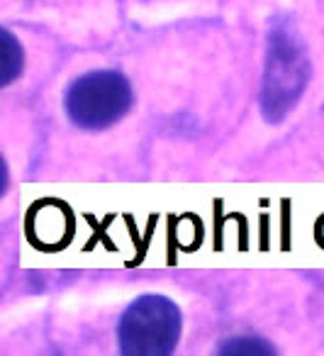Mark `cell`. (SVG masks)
I'll return each mask as SVG.
<instances>
[{
	"label": "cell",
	"mask_w": 324,
	"mask_h": 356,
	"mask_svg": "<svg viewBox=\"0 0 324 356\" xmlns=\"http://www.w3.org/2000/svg\"><path fill=\"white\" fill-rule=\"evenodd\" d=\"M132 105V88L118 71H93L74 81L66 93V113L83 129L115 124Z\"/></svg>",
	"instance_id": "cell-1"
},
{
	"label": "cell",
	"mask_w": 324,
	"mask_h": 356,
	"mask_svg": "<svg viewBox=\"0 0 324 356\" xmlns=\"http://www.w3.org/2000/svg\"><path fill=\"white\" fill-rule=\"evenodd\" d=\"M181 337V312L163 296H142L120 322V349L124 354H171Z\"/></svg>",
	"instance_id": "cell-2"
},
{
	"label": "cell",
	"mask_w": 324,
	"mask_h": 356,
	"mask_svg": "<svg viewBox=\"0 0 324 356\" xmlns=\"http://www.w3.org/2000/svg\"><path fill=\"white\" fill-rule=\"evenodd\" d=\"M300 83H302V74H300V59L295 56V49L278 44L273 59V74L268 79V93L266 100H273V105L278 103V93H285V98H293L298 93ZM295 100V98H293Z\"/></svg>",
	"instance_id": "cell-3"
},
{
	"label": "cell",
	"mask_w": 324,
	"mask_h": 356,
	"mask_svg": "<svg viewBox=\"0 0 324 356\" xmlns=\"http://www.w3.org/2000/svg\"><path fill=\"white\" fill-rule=\"evenodd\" d=\"M22 69V49L10 32H3V83H10Z\"/></svg>",
	"instance_id": "cell-4"
}]
</instances>
